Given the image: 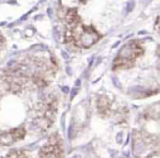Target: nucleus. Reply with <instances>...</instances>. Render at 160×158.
Returning <instances> with one entry per match:
<instances>
[{"label":"nucleus","instance_id":"obj_6","mask_svg":"<svg viewBox=\"0 0 160 158\" xmlns=\"http://www.w3.org/2000/svg\"><path fill=\"white\" fill-rule=\"evenodd\" d=\"M158 69H160V47L158 48Z\"/></svg>","mask_w":160,"mask_h":158},{"label":"nucleus","instance_id":"obj_1","mask_svg":"<svg viewBox=\"0 0 160 158\" xmlns=\"http://www.w3.org/2000/svg\"><path fill=\"white\" fill-rule=\"evenodd\" d=\"M144 53V47L138 40L129 42L123 47L113 61V69H129L134 66L136 59Z\"/></svg>","mask_w":160,"mask_h":158},{"label":"nucleus","instance_id":"obj_2","mask_svg":"<svg viewBox=\"0 0 160 158\" xmlns=\"http://www.w3.org/2000/svg\"><path fill=\"white\" fill-rule=\"evenodd\" d=\"M38 155L41 158H62V147L60 140L57 136H52L47 144L41 148Z\"/></svg>","mask_w":160,"mask_h":158},{"label":"nucleus","instance_id":"obj_4","mask_svg":"<svg viewBox=\"0 0 160 158\" xmlns=\"http://www.w3.org/2000/svg\"><path fill=\"white\" fill-rule=\"evenodd\" d=\"M111 100L107 96H100L98 100H97L98 112L103 117L109 116L110 111H111Z\"/></svg>","mask_w":160,"mask_h":158},{"label":"nucleus","instance_id":"obj_3","mask_svg":"<svg viewBox=\"0 0 160 158\" xmlns=\"http://www.w3.org/2000/svg\"><path fill=\"white\" fill-rule=\"evenodd\" d=\"M25 136L24 128H14L9 131L0 133V145L1 146H8L18 141L22 140Z\"/></svg>","mask_w":160,"mask_h":158},{"label":"nucleus","instance_id":"obj_5","mask_svg":"<svg viewBox=\"0 0 160 158\" xmlns=\"http://www.w3.org/2000/svg\"><path fill=\"white\" fill-rule=\"evenodd\" d=\"M5 158H29L28 155L22 151H11L6 155Z\"/></svg>","mask_w":160,"mask_h":158}]
</instances>
